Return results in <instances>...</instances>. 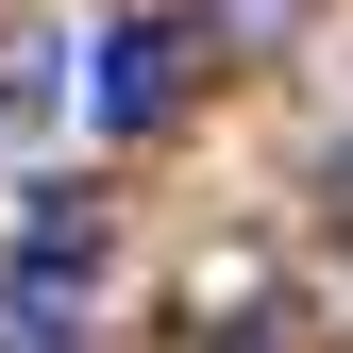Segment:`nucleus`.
Returning <instances> with one entry per match:
<instances>
[{
    "instance_id": "nucleus-1",
    "label": "nucleus",
    "mask_w": 353,
    "mask_h": 353,
    "mask_svg": "<svg viewBox=\"0 0 353 353\" xmlns=\"http://www.w3.org/2000/svg\"><path fill=\"white\" fill-rule=\"evenodd\" d=\"M168 101H185V34H168V17L101 34V68H84V118H101V135H152Z\"/></svg>"
},
{
    "instance_id": "nucleus-2",
    "label": "nucleus",
    "mask_w": 353,
    "mask_h": 353,
    "mask_svg": "<svg viewBox=\"0 0 353 353\" xmlns=\"http://www.w3.org/2000/svg\"><path fill=\"white\" fill-rule=\"evenodd\" d=\"M336 219H353V152H336Z\"/></svg>"
}]
</instances>
